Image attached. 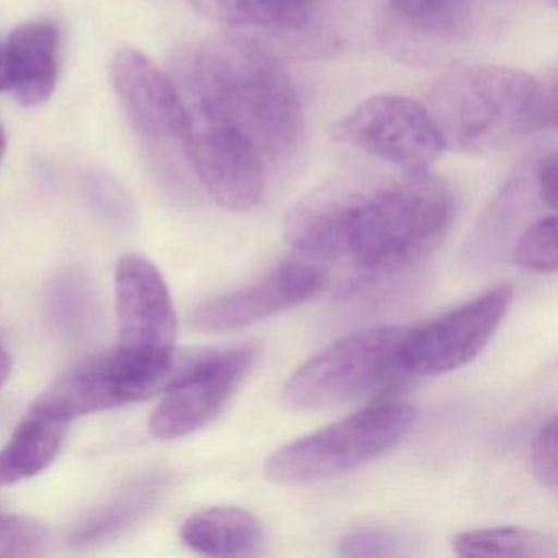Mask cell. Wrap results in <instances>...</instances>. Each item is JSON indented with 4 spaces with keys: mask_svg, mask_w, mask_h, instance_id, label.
Instances as JSON below:
<instances>
[{
    "mask_svg": "<svg viewBox=\"0 0 558 558\" xmlns=\"http://www.w3.org/2000/svg\"><path fill=\"white\" fill-rule=\"evenodd\" d=\"M12 359L5 349L0 348V388L4 387L5 381L11 377Z\"/></svg>",
    "mask_w": 558,
    "mask_h": 558,
    "instance_id": "28",
    "label": "cell"
},
{
    "mask_svg": "<svg viewBox=\"0 0 558 558\" xmlns=\"http://www.w3.org/2000/svg\"><path fill=\"white\" fill-rule=\"evenodd\" d=\"M60 34L50 22L19 25L4 47L8 90L24 107L44 106L58 80Z\"/></svg>",
    "mask_w": 558,
    "mask_h": 558,
    "instance_id": "15",
    "label": "cell"
},
{
    "mask_svg": "<svg viewBox=\"0 0 558 558\" xmlns=\"http://www.w3.org/2000/svg\"><path fill=\"white\" fill-rule=\"evenodd\" d=\"M191 113L246 136L264 161L290 155L303 133L293 77L264 45L238 32L210 35L191 66Z\"/></svg>",
    "mask_w": 558,
    "mask_h": 558,
    "instance_id": "2",
    "label": "cell"
},
{
    "mask_svg": "<svg viewBox=\"0 0 558 558\" xmlns=\"http://www.w3.org/2000/svg\"><path fill=\"white\" fill-rule=\"evenodd\" d=\"M179 534L189 548L208 557H246L256 554L264 541L256 515L234 506L195 512Z\"/></svg>",
    "mask_w": 558,
    "mask_h": 558,
    "instance_id": "16",
    "label": "cell"
},
{
    "mask_svg": "<svg viewBox=\"0 0 558 558\" xmlns=\"http://www.w3.org/2000/svg\"><path fill=\"white\" fill-rule=\"evenodd\" d=\"M329 135L403 172H426L446 151V143L420 100L397 94L372 96L332 123Z\"/></svg>",
    "mask_w": 558,
    "mask_h": 558,
    "instance_id": "8",
    "label": "cell"
},
{
    "mask_svg": "<svg viewBox=\"0 0 558 558\" xmlns=\"http://www.w3.org/2000/svg\"><path fill=\"white\" fill-rule=\"evenodd\" d=\"M325 283L326 274L315 264L300 256L287 259L257 282L198 305L191 326L207 335L238 331L308 302Z\"/></svg>",
    "mask_w": 558,
    "mask_h": 558,
    "instance_id": "12",
    "label": "cell"
},
{
    "mask_svg": "<svg viewBox=\"0 0 558 558\" xmlns=\"http://www.w3.org/2000/svg\"><path fill=\"white\" fill-rule=\"evenodd\" d=\"M5 148H8V140H5L4 129L0 125V165H2V159H4Z\"/></svg>",
    "mask_w": 558,
    "mask_h": 558,
    "instance_id": "30",
    "label": "cell"
},
{
    "mask_svg": "<svg viewBox=\"0 0 558 558\" xmlns=\"http://www.w3.org/2000/svg\"><path fill=\"white\" fill-rule=\"evenodd\" d=\"M207 21L233 28L296 31L310 21V9L300 0H184Z\"/></svg>",
    "mask_w": 558,
    "mask_h": 558,
    "instance_id": "19",
    "label": "cell"
},
{
    "mask_svg": "<svg viewBox=\"0 0 558 558\" xmlns=\"http://www.w3.org/2000/svg\"><path fill=\"white\" fill-rule=\"evenodd\" d=\"M254 345L207 352L169 378L149 421L158 439H179L210 424L256 364Z\"/></svg>",
    "mask_w": 558,
    "mask_h": 558,
    "instance_id": "9",
    "label": "cell"
},
{
    "mask_svg": "<svg viewBox=\"0 0 558 558\" xmlns=\"http://www.w3.org/2000/svg\"><path fill=\"white\" fill-rule=\"evenodd\" d=\"M87 191L94 207L104 217L120 225L132 220V204L116 182L104 175L93 178L87 184Z\"/></svg>",
    "mask_w": 558,
    "mask_h": 558,
    "instance_id": "26",
    "label": "cell"
},
{
    "mask_svg": "<svg viewBox=\"0 0 558 558\" xmlns=\"http://www.w3.org/2000/svg\"><path fill=\"white\" fill-rule=\"evenodd\" d=\"M185 133V153L211 201L230 211L260 204L266 189V161L253 143L231 126L194 116Z\"/></svg>",
    "mask_w": 558,
    "mask_h": 558,
    "instance_id": "11",
    "label": "cell"
},
{
    "mask_svg": "<svg viewBox=\"0 0 558 558\" xmlns=\"http://www.w3.org/2000/svg\"><path fill=\"white\" fill-rule=\"evenodd\" d=\"M545 4L551 5V8H557L558 0H542Z\"/></svg>",
    "mask_w": 558,
    "mask_h": 558,
    "instance_id": "32",
    "label": "cell"
},
{
    "mask_svg": "<svg viewBox=\"0 0 558 558\" xmlns=\"http://www.w3.org/2000/svg\"><path fill=\"white\" fill-rule=\"evenodd\" d=\"M446 149L480 156L505 148L534 130L557 125L555 77L538 83L496 64L449 71L430 86L426 104Z\"/></svg>",
    "mask_w": 558,
    "mask_h": 558,
    "instance_id": "3",
    "label": "cell"
},
{
    "mask_svg": "<svg viewBox=\"0 0 558 558\" xmlns=\"http://www.w3.org/2000/svg\"><path fill=\"white\" fill-rule=\"evenodd\" d=\"M174 355L119 348L81 362L48 387L31 411L71 423L87 414L145 400L165 387Z\"/></svg>",
    "mask_w": 558,
    "mask_h": 558,
    "instance_id": "7",
    "label": "cell"
},
{
    "mask_svg": "<svg viewBox=\"0 0 558 558\" xmlns=\"http://www.w3.org/2000/svg\"><path fill=\"white\" fill-rule=\"evenodd\" d=\"M416 411L407 403H378L316 433L280 447L267 459V478L306 485L367 465L397 446L413 426Z\"/></svg>",
    "mask_w": 558,
    "mask_h": 558,
    "instance_id": "4",
    "label": "cell"
},
{
    "mask_svg": "<svg viewBox=\"0 0 558 558\" xmlns=\"http://www.w3.org/2000/svg\"><path fill=\"white\" fill-rule=\"evenodd\" d=\"M512 259L534 272H557V217L548 215L529 225L512 250Z\"/></svg>",
    "mask_w": 558,
    "mask_h": 558,
    "instance_id": "22",
    "label": "cell"
},
{
    "mask_svg": "<svg viewBox=\"0 0 558 558\" xmlns=\"http://www.w3.org/2000/svg\"><path fill=\"white\" fill-rule=\"evenodd\" d=\"M300 2H302L306 9H310V11H312V5L315 4V0H300Z\"/></svg>",
    "mask_w": 558,
    "mask_h": 558,
    "instance_id": "31",
    "label": "cell"
},
{
    "mask_svg": "<svg viewBox=\"0 0 558 558\" xmlns=\"http://www.w3.org/2000/svg\"><path fill=\"white\" fill-rule=\"evenodd\" d=\"M535 191L550 210H557L558 201V161L557 153L538 158L534 166Z\"/></svg>",
    "mask_w": 558,
    "mask_h": 558,
    "instance_id": "27",
    "label": "cell"
},
{
    "mask_svg": "<svg viewBox=\"0 0 558 558\" xmlns=\"http://www.w3.org/2000/svg\"><path fill=\"white\" fill-rule=\"evenodd\" d=\"M531 469L534 478L548 492H557V417L551 416L535 436L531 450Z\"/></svg>",
    "mask_w": 558,
    "mask_h": 558,
    "instance_id": "25",
    "label": "cell"
},
{
    "mask_svg": "<svg viewBox=\"0 0 558 558\" xmlns=\"http://www.w3.org/2000/svg\"><path fill=\"white\" fill-rule=\"evenodd\" d=\"M47 312L54 331L71 342L93 338L100 322L96 292L77 270H64L54 277L48 287Z\"/></svg>",
    "mask_w": 558,
    "mask_h": 558,
    "instance_id": "20",
    "label": "cell"
},
{
    "mask_svg": "<svg viewBox=\"0 0 558 558\" xmlns=\"http://www.w3.org/2000/svg\"><path fill=\"white\" fill-rule=\"evenodd\" d=\"M511 300V287H495L429 323L408 328L400 349L404 377L447 374L472 362L495 335Z\"/></svg>",
    "mask_w": 558,
    "mask_h": 558,
    "instance_id": "10",
    "label": "cell"
},
{
    "mask_svg": "<svg viewBox=\"0 0 558 558\" xmlns=\"http://www.w3.org/2000/svg\"><path fill=\"white\" fill-rule=\"evenodd\" d=\"M407 329L377 326L332 342L293 372L283 403L299 411L341 407L404 377L400 349Z\"/></svg>",
    "mask_w": 558,
    "mask_h": 558,
    "instance_id": "5",
    "label": "cell"
},
{
    "mask_svg": "<svg viewBox=\"0 0 558 558\" xmlns=\"http://www.w3.org/2000/svg\"><path fill=\"white\" fill-rule=\"evenodd\" d=\"M404 547L403 535L387 527L355 529L339 542V550L345 557H395L403 554Z\"/></svg>",
    "mask_w": 558,
    "mask_h": 558,
    "instance_id": "24",
    "label": "cell"
},
{
    "mask_svg": "<svg viewBox=\"0 0 558 558\" xmlns=\"http://www.w3.org/2000/svg\"><path fill=\"white\" fill-rule=\"evenodd\" d=\"M449 184L426 172L344 174L300 198L283 220L287 243L315 264H344L359 280L423 263L452 227Z\"/></svg>",
    "mask_w": 558,
    "mask_h": 558,
    "instance_id": "1",
    "label": "cell"
},
{
    "mask_svg": "<svg viewBox=\"0 0 558 558\" xmlns=\"http://www.w3.org/2000/svg\"><path fill=\"white\" fill-rule=\"evenodd\" d=\"M70 423L28 411L2 449L0 486L15 485L44 472L60 452Z\"/></svg>",
    "mask_w": 558,
    "mask_h": 558,
    "instance_id": "18",
    "label": "cell"
},
{
    "mask_svg": "<svg viewBox=\"0 0 558 558\" xmlns=\"http://www.w3.org/2000/svg\"><path fill=\"white\" fill-rule=\"evenodd\" d=\"M8 90V74H5L4 48L0 47V93Z\"/></svg>",
    "mask_w": 558,
    "mask_h": 558,
    "instance_id": "29",
    "label": "cell"
},
{
    "mask_svg": "<svg viewBox=\"0 0 558 558\" xmlns=\"http://www.w3.org/2000/svg\"><path fill=\"white\" fill-rule=\"evenodd\" d=\"M162 488L165 480L159 475H145L123 486L80 522L71 535V545L77 548L96 547L119 537L148 515L158 502Z\"/></svg>",
    "mask_w": 558,
    "mask_h": 558,
    "instance_id": "17",
    "label": "cell"
},
{
    "mask_svg": "<svg viewBox=\"0 0 558 558\" xmlns=\"http://www.w3.org/2000/svg\"><path fill=\"white\" fill-rule=\"evenodd\" d=\"M514 0H385L381 38L393 57L430 66L475 47Z\"/></svg>",
    "mask_w": 558,
    "mask_h": 558,
    "instance_id": "6",
    "label": "cell"
},
{
    "mask_svg": "<svg viewBox=\"0 0 558 558\" xmlns=\"http://www.w3.org/2000/svg\"><path fill=\"white\" fill-rule=\"evenodd\" d=\"M459 557L555 558L557 541L544 532L522 527L476 529L453 537Z\"/></svg>",
    "mask_w": 558,
    "mask_h": 558,
    "instance_id": "21",
    "label": "cell"
},
{
    "mask_svg": "<svg viewBox=\"0 0 558 558\" xmlns=\"http://www.w3.org/2000/svg\"><path fill=\"white\" fill-rule=\"evenodd\" d=\"M50 545V532L27 515H0V558L40 557Z\"/></svg>",
    "mask_w": 558,
    "mask_h": 558,
    "instance_id": "23",
    "label": "cell"
},
{
    "mask_svg": "<svg viewBox=\"0 0 558 558\" xmlns=\"http://www.w3.org/2000/svg\"><path fill=\"white\" fill-rule=\"evenodd\" d=\"M112 80L126 117L149 140H184L191 116L174 84L142 51L123 48L113 58Z\"/></svg>",
    "mask_w": 558,
    "mask_h": 558,
    "instance_id": "14",
    "label": "cell"
},
{
    "mask_svg": "<svg viewBox=\"0 0 558 558\" xmlns=\"http://www.w3.org/2000/svg\"><path fill=\"white\" fill-rule=\"evenodd\" d=\"M119 348L174 355L178 316L161 270L142 256H126L116 270Z\"/></svg>",
    "mask_w": 558,
    "mask_h": 558,
    "instance_id": "13",
    "label": "cell"
}]
</instances>
